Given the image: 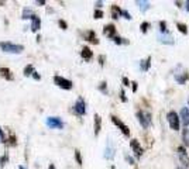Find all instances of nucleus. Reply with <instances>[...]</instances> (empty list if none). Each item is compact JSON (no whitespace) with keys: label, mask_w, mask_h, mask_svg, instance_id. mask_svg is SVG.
Returning a JSON list of instances; mask_svg holds the SVG:
<instances>
[{"label":"nucleus","mask_w":189,"mask_h":169,"mask_svg":"<svg viewBox=\"0 0 189 169\" xmlns=\"http://www.w3.org/2000/svg\"><path fill=\"white\" fill-rule=\"evenodd\" d=\"M0 48L2 51L7 52V54H21L24 51V47L20 44H12L8 41H2L0 42Z\"/></svg>","instance_id":"obj_1"},{"label":"nucleus","mask_w":189,"mask_h":169,"mask_svg":"<svg viewBox=\"0 0 189 169\" xmlns=\"http://www.w3.org/2000/svg\"><path fill=\"white\" fill-rule=\"evenodd\" d=\"M167 120H168V123H169V127L172 128L174 131H178V130H179L181 119H179V115L177 114V112H169L168 114H167Z\"/></svg>","instance_id":"obj_2"},{"label":"nucleus","mask_w":189,"mask_h":169,"mask_svg":"<svg viewBox=\"0 0 189 169\" xmlns=\"http://www.w3.org/2000/svg\"><path fill=\"white\" fill-rule=\"evenodd\" d=\"M54 83L57 85L58 87H61V89H65V90H69V89H72L74 87V83L71 82V80H68V79L62 78V76H54Z\"/></svg>","instance_id":"obj_3"},{"label":"nucleus","mask_w":189,"mask_h":169,"mask_svg":"<svg viewBox=\"0 0 189 169\" xmlns=\"http://www.w3.org/2000/svg\"><path fill=\"white\" fill-rule=\"evenodd\" d=\"M72 110H74V113L76 115H79V117H82V115L86 114V103H85L83 97H79V99L76 100V103H75Z\"/></svg>","instance_id":"obj_4"},{"label":"nucleus","mask_w":189,"mask_h":169,"mask_svg":"<svg viewBox=\"0 0 189 169\" xmlns=\"http://www.w3.org/2000/svg\"><path fill=\"white\" fill-rule=\"evenodd\" d=\"M137 119H138L140 124L144 128L150 127V124H151V114H150V113L144 112V110H140V112H137Z\"/></svg>","instance_id":"obj_5"},{"label":"nucleus","mask_w":189,"mask_h":169,"mask_svg":"<svg viewBox=\"0 0 189 169\" xmlns=\"http://www.w3.org/2000/svg\"><path fill=\"white\" fill-rule=\"evenodd\" d=\"M45 124L49 128H55V130H62L64 128V121L59 117H48L45 120Z\"/></svg>","instance_id":"obj_6"},{"label":"nucleus","mask_w":189,"mask_h":169,"mask_svg":"<svg viewBox=\"0 0 189 169\" xmlns=\"http://www.w3.org/2000/svg\"><path fill=\"white\" fill-rule=\"evenodd\" d=\"M110 119H111V121H113V123H114L116 125H117V127H119L120 130H121V132H123L124 135H126V137L130 135V130H128V127L123 123V121H121V120L117 119L116 115H110Z\"/></svg>","instance_id":"obj_7"},{"label":"nucleus","mask_w":189,"mask_h":169,"mask_svg":"<svg viewBox=\"0 0 189 169\" xmlns=\"http://www.w3.org/2000/svg\"><path fill=\"white\" fill-rule=\"evenodd\" d=\"M130 147H131V149H133V152H134V155H136L137 158H140L141 155H143V148H141V145H140V142L137 140H131L130 141Z\"/></svg>","instance_id":"obj_8"},{"label":"nucleus","mask_w":189,"mask_h":169,"mask_svg":"<svg viewBox=\"0 0 189 169\" xmlns=\"http://www.w3.org/2000/svg\"><path fill=\"white\" fill-rule=\"evenodd\" d=\"M40 27H41V18H40L37 14H34V16L31 17V31H33V33H37L38 30H40Z\"/></svg>","instance_id":"obj_9"},{"label":"nucleus","mask_w":189,"mask_h":169,"mask_svg":"<svg viewBox=\"0 0 189 169\" xmlns=\"http://www.w3.org/2000/svg\"><path fill=\"white\" fill-rule=\"evenodd\" d=\"M178 157H179L181 162L184 164V166H188V154H186L185 147H179L178 148Z\"/></svg>","instance_id":"obj_10"},{"label":"nucleus","mask_w":189,"mask_h":169,"mask_svg":"<svg viewBox=\"0 0 189 169\" xmlns=\"http://www.w3.org/2000/svg\"><path fill=\"white\" fill-rule=\"evenodd\" d=\"M103 33H104V35H107V37L114 38V37H116V27H114L113 24L104 25V28H103Z\"/></svg>","instance_id":"obj_11"},{"label":"nucleus","mask_w":189,"mask_h":169,"mask_svg":"<svg viewBox=\"0 0 189 169\" xmlns=\"http://www.w3.org/2000/svg\"><path fill=\"white\" fill-rule=\"evenodd\" d=\"M181 121H182V124H184L185 127H188L189 125V109L184 107L181 110Z\"/></svg>","instance_id":"obj_12"},{"label":"nucleus","mask_w":189,"mask_h":169,"mask_svg":"<svg viewBox=\"0 0 189 169\" xmlns=\"http://www.w3.org/2000/svg\"><path fill=\"white\" fill-rule=\"evenodd\" d=\"M0 76H3L6 80H13V79H14L12 70L8 69V68H3V66L0 68Z\"/></svg>","instance_id":"obj_13"},{"label":"nucleus","mask_w":189,"mask_h":169,"mask_svg":"<svg viewBox=\"0 0 189 169\" xmlns=\"http://www.w3.org/2000/svg\"><path fill=\"white\" fill-rule=\"evenodd\" d=\"M81 57H82L85 61H91L92 57H93V52L91 51L89 47H83L82 51H81Z\"/></svg>","instance_id":"obj_14"},{"label":"nucleus","mask_w":189,"mask_h":169,"mask_svg":"<svg viewBox=\"0 0 189 169\" xmlns=\"http://www.w3.org/2000/svg\"><path fill=\"white\" fill-rule=\"evenodd\" d=\"M85 38H86L89 42H92V44H99V40H98V37H96V33L92 31V30H89V31L85 33Z\"/></svg>","instance_id":"obj_15"},{"label":"nucleus","mask_w":189,"mask_h":169,"mask_svg":"<svg viewBox=\"0 0 189 169\" xmlns=\"http://www.w3.org/2000/svg\"><path fill=\"white\" fill-rule=\"evenodd\" d=\"M94 135H99L100 128H102V119L99 114H94Z\"/></svg>","instance_id":"obj_16"},{"label":"nucleus","mask_w":189,"mask_h":169,"mask_svg":"<svg viewBox=\"0 0 189 169\" xmlns=\"http://www.w3.org/2000/svg\"><path fill=\"white\" fill-rule=\"evenodd\" d=\"M121 14H123V10H121L119 6L113 4V6H111V17H113L114 20H117V18H119Z\"/></svg>","instance_id":"obj_17"},{"label":"nucleus","mask_w":189,"mask_h":169,"mask_svg":"<svg viewBox=\"0 0 189 169\" xmlns=\"http://www.w3.org/2000/svg\"><path fill=\"white\" fill-rule=\"evenodd\" d=\"M113 157H114V149H113L111 144L109 142L106 147V151H104V158L106 159H113Z\"/></svg>","instance_id":"obj_18"},{"label":"nucleus","mask_w":189,"mask_h":169,"mask_svg":"<svg viewBox=\"0 0 189 169\" xmlns=\"http://www.w3.org/2000/svg\"><path fill=\"white\" fill-rule=\"evenodd\" d=\"M34 72H35V70H34V66H33V65H27V66L24 68V70H23L24 76H33Z\"/></svg>","instance_id":"obj_19"},{"label":"nucleus","mask_w":189,"mask_h":169,"mask_svg":"<svg viewBox=\"0 0 189 169\" xmlns=\"http://www.w3.org/2000/svg\"><path fill=\"white\" fill-rule=\"evenodd\" d=\"M182 140H184V144H185L186 147H189V130L188 128H185V130L182 131Z\"/></svg>","instance_id":"obj_20"},{"label":"nucleus","mask_w":189,"mask_h":169,"mask_svg":"<svg viewBox=\"0 0 189 169\" xmlns=\"http://www.w3.org/2000/svg\"><path fill=\"white\" fill-rule=\"evenodd\" d=\"M33 16H34V13L31 11L30 8H24V10H23V17H21V18L27 20V18H31Z\"/></svg>","instance_id":"obj_21"},{"label":"nucleus","mask_w":189,"mask_h":169,"mask_svg":"<svg viewBox=\"0 0 189 169\" xmlns=\"http://www.w3.org/2000/svg\"><path fill=\"white\" fill-rule=\"evenodd\" d=\"M75 159H76V162H78L79 166L83 165V161H82V157H81V151L79 149H75Z\"/></svg>","instance_id":"obj_22"},{"label":"nucleus","mask_w":189,"mask_h":169,"mask_svg":"<svg viewBox=\"0 0 189 169\" xmlns=\"http://www.w3.org/2000/svg\"><path fill=\"white\" fill-rule=\"evenodd\" d=\"M8 162V154L4 152V155H2V158H0V168H4V165Z\"/></svg>","instance_id":"obj_23"},{"label":"nucleus","mask_w":189,"mask_h":169,"mask_svg":"<svg viewBox=\"0 0 189 169\" xmlns=\"http://www.w3.org/2000/svg\"><path fill=\"white\" fill-rule=\"evenodd\" d=\"M150 61H151V58L148 57L145 61L141 62V69H143V70H148V68H150Z\"/></svg>","instance_id":"obj_24"},{"label":"nucleus","mask_w":189,"mask_h":169,"mask_svg":"<svg viewBox=\"0 0 189 169\" xmlns=\"http://www.w3.org/2000/svg\"><path fill=\"white\" fill-rule=\"evenodd\" d=\"M177 27L179 28V31H181L182 34H186V33H188V30H186V25H185V24H182V23H178Z\"/></svg>","instance_id":"obj_25"},{"label":"nucleus","mask_w":189,"mask_h":169,"mask_svg":"<svg viewBox=\"0 0 189 169\" xmlns=\"http://www.w3.org/2000/svg\"><path fill=\"white\" fill-rule=\"evenodd\" d=\"M137 4H140L141 10H144V11H145V10H147V8L150 7V6H148L150 3H147V2H137Z\"/></svg>","instance_id":"obj_26"},{"label":"nucleus","mask_w":189,"mask_h":169,"mask_svg":"<svg viewBox=\"0 0 189 169\" xmlns=\"http://www.w3.org/2000/svg\"><path fill=\"white\" fill-rule=\"evenodd\" d=\"M93 17H94V18H102V17H103V11H102V10H94Z\"/></svg>","instance_id":"obj_27"},{"label":"nucleus","mask_w":189,"mask_h":169,"mask_svg":"<svg viewBox=\"0 0 189 169\" xmlns=\"http://www.w3.org/2000/svg\"><path fill=\"white\" fill-rule=\"evenodd\" d=\"M148 27H150V23H143V24L140 25V28H141V31H143V33H147Z\"/></svg>","instance_id":"obj_28"},{"label":"nucleus","mask_w":189,"mask_h":169,"mask_svg":"<svg viewBox=\"0 0 189 169\" xmlns=\"http://www.w3.org/2000/svg\"><path fill=\"white\" fill-rule=\"evenodd\" d=\"M99 89L103 92V93H107V87H106V82H102L99 85Z\"/></svg>","instance_id":"obj_29"},{"label":"nucleus","mask_w":189,"mask_h":169,"mask_svg":"<svg viewBox=\"0 0 189 169\" xmlns=\"http://www.w3.org/2000/svg\"><path fill=\"white\" fill-rule=\"evenodd\" d=\"M58 24H59V27H61L62 30L68 28V24H66V21H64V20H59V21H58Z\"/></svg>","instance_id":"obj_30"},{"label":"nucleus","mask_w":189,"mask_h":169,"mask_svg":"<svg viewBox=\"0 0 189 169\" xmlns=\"http://www.w3.org/2000/svg\"><path fill=\"white\" fill-rule=\"evenodd\" d=\"M113 41H114L116 42V44H123V38H120V37H114V38H113Z\"/></svg>","instance_id":"obj_31"},{"label":"nucleus","mask_w":189,"mask_h":169,"mask_svg":"<svg viewBox=\"0 0 189 169\" xmlns=\"http://www.w3.org/2000/svg\"><path fill=\"white\" fill-rule=\"evenodd\" d=\"M33 78L35 79V80H40V79H41V75L38 73V72H34V73H33Z\"/></svg>","instance_id":"obj_32"},{"label":"nucleus","mask_w":189,"mask_h":169,"mask_svg":"<svg viewBox=\"0 0 189 169\" xmlns=\"http://www.w3.org/2000/svg\"><path fill=\"white\" fill-rule=\"evenodd\" d=\"M120 97H121V100H123V102H127V99H126V95H124V90H120Z\"/></svg>","instance_id":"obj_33"},{"label":"nucleus","mask_w":189,"mask_h":169,"mask_svg":"<svg viewBox=\"0 0 189 169\" xmlns=\"http://www.w3.org/2000/svg\"><path fill=\"white\" fill-rule=\"evenodd\" d=\"M160 25H161V31H167V30H165V28H167V24H165L164 21H161Z\"/></svg>","instance_id":"obj_34"},{"label":"nucleus","mask_w":189,"mask_h":169,"mask_svg":"<svg viewBox=\"0 0 189 169\" xmlns=\"http://www.w3.org/2000/svg\"><path fill=\"white\" fill-rule=\"evenodd\" d=\"M99 63H100V65H103V63H104V57H103V55H100V57H99Z\"/></svg>","instance_id":"obj_35"},{"label":"nucleus","mask_w":189,"mask_h":169,"mask_svg":"<svg viewBox=\"0 0 189 169\" xmlns=\"http://www.w3.org/2000/svg\"><path fill=\"white\" fill-rule=\"evenodd\" d=\"M123 16L126 17V18H128V20H130V18H131V16H130V14H128V13L126 11V10H123Z\"/></svg>","instance_id":"obj_36"},{"label":"nucleus","mask_w":189,"mask_h":169,"mask_svg":"<svg viewBox=\"0 0 189 169\" xmlns=\"http://www.w3.org/2000/svg\"><path fill=\"white\" fill-rule=\"evenodd\" d=\"M45 3H47L45 0H37V2H35V4H41V6L42 4H45Z\"/></svg>","instance_id":"obj_37"},{"label":"nucleus","mask_w":189,"mask_h":169,"mask_svg":"<svg viewBox=\"0 0 189 169\" xmlns=\"http://www.w3.org/2000/svg\"><path fill=\"white\" fill-rule=\"evenodd\" d=\"M123 83H124V86H128V83H130V82H128L127 78H123Z\"/></svg>","instance_id":"obj_38"},{"label":"nucleus","mask_w":189,"mask_h":169,"mask_svg":"<svg viewBox=\"0 0 189 169\" xmlns=\"http://www.w3.org/2000/svg\"><path fill=\"white\" fill-rule=\"evenodd\" d=\"M131 85H133V92H136V90H137V83H136V82H133Z\"/></svg>","instance_id":"obj_39"},{"label":"nucleus","mask_w":189,"mask_h":169,"mask_svg":"<svg viewBox=\"0 0 189 169\" xmlns=\"http://www.w3.org/2000/svg\"><path fill=\"white\" fill-rule=\"evenodd\" d=\"M126 159H127V161L130 162V164H134V161H133V159H131V158H130V157H126Z\"/></svg>","instance_id":"obj_40"},{"label":"nucleus","mask_w":189,"mask_h":169,"mask_svg":"<svg viewBox=\"0 0 189 169\" xmlns=\"http://www.w3.org/2000/svg\"><path fill=\"white\" fill-rule=\"evenodd\" d=\"M48 169H55V165H54V164H49Z\"/></svg>","instance_id":"obj_41"},{"label":"nucleus","mask_w":189,"mask_h":169,"mask_svg":"<svg viewBox=\"0 0 189 169\" xmlns=\"http://www.w3.org/2000/svg\"><path fill=\"white\" fill-rule=\"evenodd\" d=\"M96 6H98V7H102V2H96Z\"/></svg>","instance_id":"obj_42"},{"label":"nucleus","mask_w":189,"mask_h":169,"mask_svg":"<svg viewBox=\"0 0 189 169\" xmlns=\"http://www.w3.org/2000/svg\"><path fill=\"white\" fill-rule=\"evenodd\" d=\"M17 169H25V168H24V166H18V168H17Z\"/></svg>","instance_id":"obj_43"},{"label":"nucleus","mask_w":189,"mask_h":169,"mask_svg":"<svg viewBox=\"0 0 189 169\" xmlns=\"http://www.w3.org/2000/svg\"><path fill=\"white\" fill-rule=\"evenodd\" d=\"M186 8H188V10H189V2H188V3H186Z\"/></svg>","instance_id":"obj_44"},{"label":"nucleus","mask_w":189,"mask_h":169,"mask_svg":"<svg viewBox=\"0 0 189 169\" xmlns=\"http://www.w3.org/2000/svg\"><path fill=\"white\" fill-rule=\"evenodd\" d=\"M177 169H182V168H177Z\"/></svg>","instance_id":"obj_45"},{"label":"nucleus","mask_w":189,"mask_h":169,"mask_svg":"<svg viewBox=\"0 0 189 169\" xmlns=\"http://www.w3.org/2000/svg\"><path fill=\"white\" fill-rule=\"evenodd\" d=\"M0 142H2V141H0Z\"/></svg>","instance_id":"obj_46"},{"label":"nucleus","mask_w":189,"mask_h":169,"mask_svg":"<svg viewBox=\"0 0 189 169\" xmlns=\"http://www.w3.org/2000/svg\"><path fill=\"white\" fill-rule=\"evenodd\" d=\"M188 103H189V102H188Z\"/></svg>","instance_id":"obj_47"}]
</instances>
